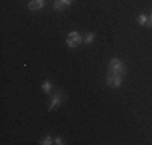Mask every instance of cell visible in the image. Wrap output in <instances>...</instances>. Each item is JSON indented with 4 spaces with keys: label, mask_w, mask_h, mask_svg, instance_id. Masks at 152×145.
Segmentation results:
<instances>
[{
    "label": "cell",
    "mask_w": 152,
    "mask_h": 145,
    "mask_svg": "<svg viewBox=\"0 0 152 145\" xmlns=\"http://www.w3.org/2000/svg\"><path fill=\"white\" fill-rule=\"evenodd\" d=\"M53 144H57V145H63L65 142L60 139V137H57V139H53Z\"/></svg>",
    "instance_id": "13"
},
{
    "label": "cell",
    "mask_w": 152,
    "mask_h": 145,
    "mask_svg": "<svg viewBox=\"0 0 152 145\" xmlns=\"http://www.w3.org/2000/svg\"><path fill=\"white\" fill-rule=\"evenodd\" d=\"M66 45L70 47V49H76V47H78V45H76V42H75V41H71L70 37H66Z\"/></svg>",
    "instance_id": "11"
},
{
    "label": "cell",
    "mask_w": 152,
    "mask_h": 145,
    "mask_svg": "<svg viewBox=\"0 0 152 145\" xmlns=\"http://www.w3.org/2000/svg\"><path fill=\"white\" fill-rule=\"evenodd\" d=\"M68 37H70L71 41H75V42H76V45H79V44L83 42V36L79 34L78 31H71L70 34H68Z\"/></svg>",
    "instance_id": "5"
},
{
    "label": "cell",
    "mask_w": 152,
    "mask_h": 145,
    "mask_svg": "<svg viewBox=\"0 0 152 145\" xmlns=\"http://www.w3.org/2000/svg\"><path fill=\"white\" fill-rule=\"evenodd\" d=\"M63 3L60 2V0H55V2H53V10H55V12H61V10H63Z\"/></svg>",
    "instance_id": "8"
},
{
    "label": "cell",
    "mask_w": 152,
    "mask_h": 145,
    "mask_svg": "<svg viewBox=\"0 0 152 145\" xmlns=\"http://www.w3.org/2000/svg\"><path fill=\"white\" fill-rule=\"evenodd\" d=\"M28 7H29V10H32V12H37V10H42L45 7V0H31L28 3Z\"/></svg>",
    "instance_id": "4"
},
{
    "label": "cell",
    "mask_w": 152,
    "mask_h": 145,
    "mask_svg": "<svg viewBox=\"0 0 152 145\" xmlns=\"http://www.w3.org/2000/svg\"><path fill=\"white\" fill-rule=\"evenodd\" d=\"M39 144H41V145H50V144H53V139H52L50 136H45V137H44V139H42Z\"/></svg>",
    "instance_id": "10"
},
{
    "label": "cell",
    "mask_w": 152,
    "mask_h": 145,
    "mask_svg": "<svg viewBox=\"0 0 152 145\" xmlns=\"http://www.w3.org/2000/svg\"><path fill=\"white\" fill-rule=\"evenodd\" d=\"M61 102H63V94H55V95L52 97V100H50L47 110H49V111H53L57 107H60V105H61Z\"/></svg>",
    "instance_id": "3"
},
{
    "label": "cell",
    "mask_w": 152,
    "mask_h": 145,
    "mask_svg": "<svg viewBox=\"0 0 152 145\" xmlns=\"http://www.w3.org/2000/svg\"><path fill=\"white\" fill-rule=\"evenodd\" d=\"M149 26H152V14H151V18H149Z\"/></svg>",
    "instance_id": "14"
},
{
    "label": "cell",
    "mask_w": 152,
    "mask_h": 145,
    "mask_svg": "<svg viewBox=\"0 0 152 145\" xmlns=\"http://www.w3.org/2000/svg\"><path fill=\"white\" fill-rule=\"evenodd\" d=\"M108 72H118V74H125L126 66L123 65V61L120 58H112L108 61Z\"/></svg>",
    "instance_id": "1"
},
{
    "label": "cell",
    "mask_w": 152,
    "mask_h": 145,
    "mask_svg": "<svg viewBox=\"0 0 152 145\" xmlns=\"http://www.w3.org/2000/svg\"><path fill=\"white\" fill-rule=\"evenodd\" d=\"M42 92H44V94H50V92H52V82L45 81L44 84H42Z\"/></svg>",
    "instance_id": "6"
},
{
    "label": "cell",
    "mask_w": 152,
    "mask_h": 145,
    "mask_svg": "<svg viewBox=\"0 0 152 145\" xmlns=\"http://www.w3.org/2000/svg\"><path fill=\"white\" fill-rule=\"evenodd\" d=\"M123 78H125V74H118V72H108L107 76V86L108 87H120L121 82H123Z\"/></svg>",
    "instance_id": "2"
},
{
    "label": "cell",
    "mask_w": 152,
    "mask_h": 145,
    "mask_svg": "<svg viewBox=\"0 0 152 145\" xmlns=\"http://www.w3.org/2000/svg\"><path fill=\"white\" fill-rule=\"evenodd\" d=\"M137 23H139L141 26H146V24L149 23V20H147V16H146V14H141V16L137 18Z\"/></svg>",
    "instance_id": "9"
},
{
    "label": "cell",
    "mask_w": 152,
    "mask_h": 145,
    "mask_svg": "<svg viewBox=\"0 0 152 145\" xmlns=\"http://www.w3.org/2000/svg\"><path fill=\"white\" fill-rule=\"evenodd\" d=\"M94 37H96V34H94V32H89V34H86L84 37H83V42L84 44H92Z\"/></svg>",
    "instance_id": "7"
},
{
    "label": "cell",
    "mask_w": 152,
    "mask_h": 145,
    "mask_svg": "<svg viewBox=\"0 0 152 145\" xmlns=\"http://www.w3.org/2000/svg\"><path fill=\"white\" fill-rule=\"evenodd\" d=\"M60 2H61V3H63V5H65V7H70V5H71V3H73V0H60Z\"/></svg>",
    "instance_id": "12"
}]
</instances>
